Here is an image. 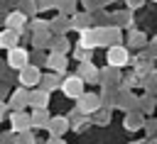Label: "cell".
I'll use <instances>...</instances> for the list:
<instances>
[{
    "label": "cell",
    "instance_id": "6da1fadb",
    "mask_svg": "<svg viewBox=\"0 0 157 144\" xmlns=\"http://www.w3.org/2000/svg\"><path fill=\"white\" fill-rule=\"evenodd\" d=\"M61 90H64V95H69V98H81V95H83V78H81V76L66 78L64 85H61Z\"/></svg>",
    "mask_w": 157,
    "mask_h": 144
},
{
    "label": "cell",
    "instance_id": "7a4b0ae2",
    "mask_svg": "<svg viewBox=\"0 0 157 144\" xmlns=\"http://www.w3.org/2000/svg\"><path fill=\"white\" fill-rule=\"evenodd\" d=\"M128 51L123 49V46H110L108 49V63L110 66H123V63H128Z\"/></svg>",
    "mask_w": 157,
    "mask_h": 144
},
{
    "label": "cell",
    "instance_id": "3957f363",
    "mask_svg": "<svg viewBox=\"0 0 157 144\" xmlns=\"http://www.w3.org/2000/svg\"><path fill=\"white\" fill-rule=\"evenodd\" d=\"M39 78H42V73H39L37 66H25V68H20V83L32 85V83H39Z\"/></svg>",
    "mask_w": 157,
    "mask_h": 144
},
{
    "label": "cell",
    "instance_id": "277c9868",
    "mask_svg": "<svg viewBox=\"0 0 157 144\" xmlns=\"http://www.w3.org/2000/svg\"><path fill=\"white\" fill-rule=\"evenodd\" d=\"M27 59H29V54H27L25 49H12L10 56H7V63H10L12 68H25V66H27Z\"/></svg>",
    "mask_w": 157,
    "mask_h": 144
},
{
    "label": "cell",
    "instance_id": "5b68a950",
    "mask_svg": "<svg viewBox=\"0 0 157 144\" xmlns=\"http://www.w3.org/2000/svg\"><path fill=\"white\" fill-rule=\"evenodd\" d=\"M96 105H98L96 95H81V112H91Z\"/></svg>",
    "mask_w": 157,
    "mask_h": 144
},
{
    "label": "cell",
    "instance_id": "8992f818",
    "mask_svg": "<svg viewBox=\"0 0 157 144\" xmlns=\"http://www.w3.org/2000/svg\"><path fill=\"white\" fill-rule=\"evenodd\" d=\"M17 41V34L12 32V29H5L2 34H0V46H12Z\"/></svg>",
    "mask_w": 157,
    "mask_h": 144
},
{
    "label": "cell",
    "instance_id": "52a82bcc",
    "mask_svg": "<svg viewBox=\"0 0 157 144\" xmlns=\"http://www.w3.org/2000/svg\"><path fill=\"white\" fill-rule=\"evenodd\" d=\"M49 66H52V68H56V71H61V68L66 66V61H64V56H61V54H54V56L49 59Z\"/></svg>",
    "mask_w": 157,
    "mask_h": 144
},
{
    "label": "cell",
    "instance_id": "ba28073f",
    "mask_svg": "<svg viewBox=\"0 0 157 144\" xmlns=\"http://www.w3.org/2000/svg\"><path fill=\"white\" fill-rule=\"evenodd\" d=\"M29 103H32V105H47V93L39 90V95H37V93L29 95Z\"/></svg>",
    "mask_w": 157,
    "mask_h": 144
},
{
    "label": "cell",
    "instance_id": "9c48e42d",
    "mask_svg": "<svg viewBox=\"0 0 157 144\" xmlns=\"http://www.w3.org/2000/svg\"><path fill=\"white\" fill-rule=\"evenodd\" d=\"M27 100H29V98L25 95V90H17V93H15V98H12V105H15V107H22Z\"/></svg>",
    "mask_w": 157,
    "mask_h": 144
},
{
    "label": "cell",
    "instance_id": "30bf717a",
    "mask_svg": "<svg viewBox=\"0 0 157 144\" xmlns=\"http://www.w3.org/2000/svg\"><path fill=\"white\" fill-rule=\"evenodd\" d=\"M22 22H25V17H22L20 12H15V15L7 17V24H10V27H22Z\"/></svg>",
    "mask_w": 157,
    "mask_h": 144
},
{
    "label": "cell",
    "instance_id": "8fae6325",
    "mask_svg": "<svg viewBox=\"0 0 157 144\" xmlns=\"http://www.w3.org/2000/svg\"><path fill=\"white\" fill-rule=\"evenodd\" d=\"M81 71H83V78H88V81H96V73H98V71H96L91 63H83V68H81Z\"/></svg>",
    "mask_w": 157,
    "mask_h": 144
},
{
    "label": "cell",
    "instance_id": "7c38bea8",
    "mask_svg": "<svg viewBox=\"0 0 157 144\" xmlns=\"http://www.w3.org/2000/svg\"><path fill=\"white\" fill-rule=\"evenodd\" d=\"M12 124H15V129H20V127H27L29 122H27V117H22V115H15V117H12Z\"/></svg>",
    "mask_w": 157,
    "mask_h": 144
},
{
    "label": "cell",
    "instance_id": "4fadbf2b",
    "mask_svg": "<svg viewBox=\"0 0 157 144\" xmlns=\"http://www.w3.org/2000/svg\"><path fill=\"white\" fill-rule=\"evenodd\" d=\"M64 127H66V122H64V120H54V122H52L54 134H61V132H64Z\"/></svg>",
    "mask_w": 157,
    "mask_h": 144
},
{
    "label": "cell",
    "instance_id": "5bb4252c",
    "mask_svg": "<svg viewBox=\"0 0 157 144\" xmlns=\"http://www.w3.org/2000/svg\"><path fill=\"white\" fill-rule=\"evenodd\" d=\"M76 59H81V61H88V51H86V49L81 46V49L76 51Z\"/></svg>",
    "mask_w": 157,
    "mask_h": 144
},
{
    "label": "cell",
    "instance_id": "9a60e30c",
    "mask_svg": "<svg viewBox=\"0 0 157 144\" xmlns=\"http://www.w3.org/2000/svg\"><path fill=\"white\" fill-rule=\"evenodd\" d=\"M2 112H5V105H0V117H2Z\"/></svg>",
    "mask_w": 157,
    "mask_h": 144
},
{
    "label": "cell",
    "instance_id": "2e32d148",
    "mask_svg": "<svg viewBox=\"0 0 157 144\" xmlns=\"http://www.w3.org/2000/svg\"><path fill=\"white\" fill-rule=\"evenodd\" d=\"M49 144H61V142H56V139H52V142H49Z\"/></svg>",
    "mask_w": 157,
    "mask_h": 144
}]
</instances>
